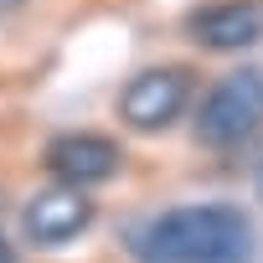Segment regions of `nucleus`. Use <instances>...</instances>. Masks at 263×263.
Returning a JSON list of instances; mask_svg holds the SVG:
<instances>
[{
    "mask_svg": "<svg viewBox=\"0 0 263 263\" xmlns=\"http://www.w3.org/2000/svg\"><path fill=\"white\" fill-rule=\"evenodd\" d=\"M93 217H98V201H93L88 191L52 181L47 191H36V196L21 206V232H26V242H36V248H67L72 237H83V232L93 227Z\"/></svg>",
    "mask_w": 263,
    "mask_h": 263,
    "instance_id": "nucleus-5",
    "label": "nucleus"
},
{
    "mask_svg": "<svg viewBox=\"0 0 263 263\" xmlns=\"http://www.w3.org/2000/svg\"><path fill=\"white\" fill-rule=\"evenodd\" d=\"M42 165L57 186H78L93 191L103 181H114L124 171V145L98 135V129H67V135H52L42 150Z\"/></svg>",
    "mask_w": 263,
    "mask_h": 263,
    "instance_id": "nucleus-4",
    "label": "nucleus"
},
{
    "mask_svg": "<svg viewBox=\"0 0 263 263\" xmlns=\"http://www.w3.org/2000/svg\"><path fill=\"white\" fill-rule=\"evenodd\" d=\"M263 129V67H232L222 72L191 119V135L206 150H237Z\"/></svg>",
    "mask_w": 263,
    "mask_h": 263,
    "instance_id": "nucleus-2",
    "label": "nucleus"
},
{
    "mask_svg": "<svg viewBox=\"0 0 263 263\" xmlns=\"http://www.w3.org/2000/svg\"><path fill=\"white\" fill-rule=\"evenodd\" d=\"M191 93H196V72L181 67V62H160V67H140L119 88V124L135 129V135H160L171 129L186 108H191Z\"/></svg>",
    "mask_w": 263,
    "mask_h": 263,
    "instance_id": "nucleus-3",
    "label": "nucleus"
},
{
    "mask_svg": "<svg viewBox=\"0 0 263 263\" xmlns=\"http://www.w3.org/2000/svg\"><path fill=\"white\" fill-rule=\"evenodd\" d=\"M0 263H16V242H11L6 232H0Z\"/></svg>",
    "mask_w": 263,
    "mask_h": 263,
    "instance_id": "nucleus-7",
    "label": "nucleus"
},
{
    "mask_svg": "<svg viewBox=\"0 0 263 263\" xmlns=\"http://www.w3.org/2000/svg\"><path fill=\"white\" fill-rule=\"evenodd\" d=\"M135 263H248L253 258V217L232 201L171 206L129 232Z\"/></svg>",
    "mask_w": 263,
    "mask_h": 263,
    "instance_id": "nucleus-1",
    "label": "nucleus"
},
{
    "mask_svg": "<svg viewBox=\"0 0 263 263\" xmlns=\"http://www.w3.org/2000/svg\"><path fill=\"white\" fill-rule=\"evenodd\" d=\"M31 0H0V16H16V11H26Z\"/></svg>",
    "mask_w": 263,
    "mask_h": 263,
    "instance_id": "nucleus-8",
    "label": "nucleus"
},
{
    "mask_svg": "<svg viewBox=\"0 0 263 263\" xmlns=\"http://www.w3.org/2000/svg\"><path fill=\"white\" fill-rule=\"evenodd\" d=\"M186 36L201 52H248L263 42V0H206L186 11Z\"/></svg>",
    "mask_w": 263,
    "mask_h": 263,
    "instance_id": "nucleus-6",
    "label": "nucleus"
}]
</instances>
